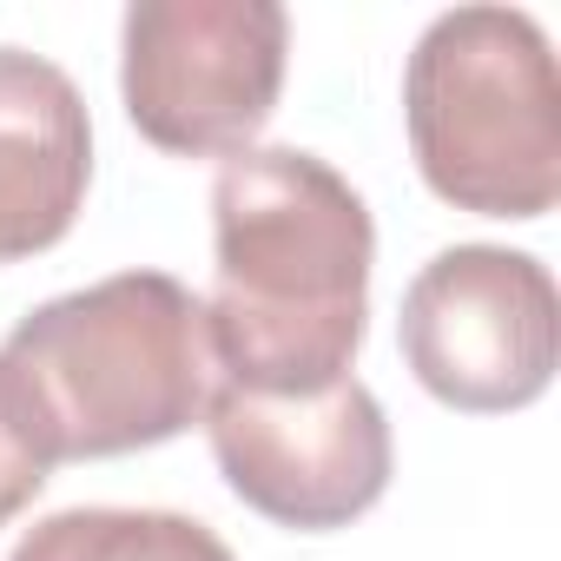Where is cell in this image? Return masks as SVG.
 <instances>
[{"instance_id": "cell-6", "label": "cell", "mask_w": 561, "mask_h": 561, "mask_svg": "<svg viewBox=\"0 0 561 561\" xmlns=\"http://www.w3.org/2000/svg\"><path fill=\"white\" fill-rule=\"evenodd\" d=\"M205 436L231 495L298 535L351 528L390 489V423L370 383L357 377H337L305 397L211 383Z\"/></svg>"}, {"instance_id": "cell-7", "label": "cell", "mask_w": 561, "mask_h": 561, "mask_svg": "<svg viewBox=\"0 0 561 561\" xmlns=\"http://www.w3.org/2000/svg\"><path fill=\"white\" fill-rule=\"evenodd\" d=\"M93 185L80 87L27 47H0V264L54 251Z\"/></svg>"}, {"instance_id": "cell-8", "label": "cell", "mask_w": 561, "mask_h": 561, "mask_svg": "<svg viewBox=\"0 0 561 561\" xmlns=\"http://www.w3.org/2000/svg\"><path fill=\"white\" fill-rule=\"evenodd\" d=\"M8 561H231V548L172 508H60L34 522Z\"/></svg>"}, {"instance_id": "cell-5", "label": "cell", "mask_w": 561, "mask_h": 561, "mask_svg": "<svg viewBox=\"0 0 561 561\" xmlns=\"http://www.w3.org/2000/svg\"><path fill=\"white\" fill-rule=\"evenodd\" d=\"M397 337L436 403L462 416L528 410L561 364V291L528 251L449 244L410 277Z\"/></svg>"}, {"instance_id": "cell-4", "label": "cell", "mask_w": 561, "mask_h": 561, "mask_svg": "<svg viewBox=\"0 0 561 561\" xmlns=\"http://www.w3.org/2000/svg\"><path fill=\"white\" fill-rule=\"evenodd\" d=\"M285 54L277 0H133L119 27L126 119L172 159H231L271 126Z\"/></svg>"}, {"instance_id": "cell-9", "label": "cell", "mask_w": 561, "mask_h": 561, "mask_svg": "<svg viewBox=\"0 0 561 561\" xmlns=\"http://www.w3.org/2000/svg\"><path fill=\"white\" fill-rule=\"evenodd\" d=\"M47 476H54V456L41 449L34 423L21 416L14 390L0 383V528H8V522H14L41 489H47Z\"/></svg>"}, {"instance_id": "cell-2", "label": "cell", "mask_w": 561, "mask_h": 561, "mask_svg": "<svg viewBox=\"0 0 561 561\" xmlns=\"http://www.w3.org/2000/svg\"><path fill=\"white\" fill-rule=\"evenodd\" d=\"M14 390L54 462H106L185 436L218 383L205 298L165 271H119L47 298L0 344Z\"/></svg>"}, {"instance_id": "cell-3", "label": "cell", "mask_w": 561, "mask_h": 561, "mask_svg": "<svg viewBox=\"0 0 561 561\" xmlns=\"http://www.w3.org/2000/svg\"><path fill=\"white\" fill-rule=\"evenodd\" d=\"M403 126L423 185L476 218H541L561 198L554 47L522 8H449L403 67Z\"/></svg>"}, {"instance_id": "cell-1", "label": "cell", "mask_w": 561, "mask_h": 561, "mask_svg": "<svg viewBox=\"0 0 561 561\" xmlns=\"http://www.w3.org/2000/svg\"><path fill=\"white\" fill-rule=\"evenodd\" d=\"M377 225L364 192L298 146H244L211 179L205 337L218 383L305 397L351 377L370 331Z\"/></svg>"}]
</instances>
